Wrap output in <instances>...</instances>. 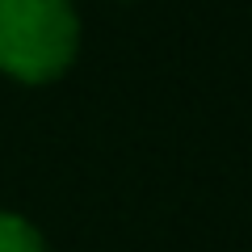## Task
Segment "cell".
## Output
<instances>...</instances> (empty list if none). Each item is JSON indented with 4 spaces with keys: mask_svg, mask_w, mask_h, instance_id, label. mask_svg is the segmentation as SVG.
Listing matches in <instances>:
<instances>
[{
    "mask_svg": "<svg viewBox=\"0 0 252 252\" xmlns=\"http://www.w3.org/2000/svg\"><path fill=\"white\" fill-rule=\"evenodd\" d=\"M0 252H46V240L26 215L0 210Z\"/></svg>",
    "mask_w": 252,
    "mask_h": 252,
    "instance_id": "2",
    "label": "cell"
},
{
    "mask_svg": "<svg viewBox=\"0 0 252 252\" xmlns=\"http://www.w3.org/2000/svg\"><path fill=\"white\" fill-rule=\"evenodd\" d=\"M80 17L72 0H0V72L51 84L76 63Z\"/></svg>",
    "mask_w": 252,
    "mask_h": 252,
    "instance_id": "1",
    "label": "cell"
}]
</instances>
